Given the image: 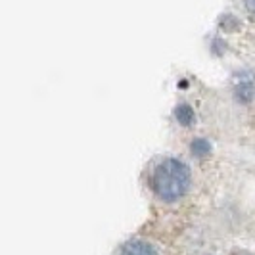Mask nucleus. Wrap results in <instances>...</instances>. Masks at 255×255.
Listing matches in <instances>:
<instances>
[{
  "instance_id": "39448f33",
  "label": "nucleus",
  "mask_w": 255,
  "mask_h": 255,
  "mask_svg": "<svg viewBox=\"0 0 255 255\" xmlns=\"http://www.w3.org/2000/svg\"><path fill=\"white\" fill-rule=\"evenodd\" d=\"M232 255H252V254H248V252H234Z\"/></svg>"
},
{
  "instance_id": "20e7f679",
  "label": "nucleus",
  "mask_w": 255,
  "mask_h": 255,
  "mask_svg": "<svg viewBox=\"0 0 255 255\" xmlns=\"http://www.w3.org/2000/svg\"><path fill=\"white\" fill-rule=\"evenodd\" d=\"M244 4H246V8H248L250 12L255 13V0H244Z\"/></svg>"
},
{
  "instance_id": "f257e3e1",
  "label": "nucleus",
  "mask_w": 255,
  "mask_h": 255,
  "mask_svg": "<svg viewBox=\"0 0 255 255\" xmlns=\"http://www.w3.org/2000/svg\"><path fill=\"white\" fill-rule=\"evenodd\" d=\"M144 182L155 202L161 205H179L192 192L194 175L184 159L177 155H157L148 163Z\"/></svg>"
},
{
  "instance_id": "7ed1b4c3",
  "label": "nucleus",
  "mask_w": 255,
  "mask_h": 255,
  "mask_svg": "<svg viewBox=\"0 0 255 255\" xmlns=\"http://www.w3.org/2000/svg\"><path fill=\"white\" fill-rule=\"evenodd\" d=\"M234 92H236V96L242 102H250L254 98V92H255V87L254 83L250 81V77H240L238 83H236V87H234Z\"/></svg>"
},
{
  "instance_id": "f03ea898",
  "label": "nucleus",
  "mask_w": 255,
  "mask_h": 255,
  "mask_svg": "<svg viewBox=\"0 0 255 255\" xmlns=\"http://www.w3.org/2000/svg\"><path fill=\"white\" fill-rule=\"evenodd\" d=\"M115 255H165L163 250L148 238H128L117 248Z\"/></svg>"
}]
</instances>
